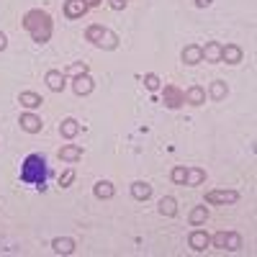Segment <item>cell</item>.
Here are the masks:
<instances>
[{
    "label": "cell",
    "instance_id": "f546056e",
    "mask_svg": "<svg viewBox=\"0 0 257 257\" xmlns=\"http://www.w3.org/2000/svg\"><path fill=\"white\" fill-rule=\"evenodd\" d=\"M196 6H198V8H208L211 0H196Z\"/></svg>",
    "mask_w": 257,
    "mask_h": 257
},
{
    "label": "cell",
    "instance_id": "cb8c5ba5",
    "mask_svg": "<svg viewBox=\"0 0 257 257\" xmlns=\"http://www.w3.org/2000/svg\"><path fill=\"white\" fill-rule=\"evenodd\" d=\"M203 180H206V173H203V170H188L185 185H201Z\"/></svg>",
    "mask_w": 257,
    "mask_h": 257
},
{
    "label": "cell",
    "instance_id": "5b68a950",
    "mask_svg": "<svg viewBox=\"0 0 257 257\" xmlns=\"http://www.w3.org/2000/svg\"><path fill=\"white\" fill-rule=\"evenodd\" d=\"M167 108H180L185 103V93L178 88V85H165V95H162Z\"/></svg>",
    "mask_w": 257,
    "mask_h": 257
},
{
    "label": "cell",
    "instance_id": "277c9868",
    "mask_svg": "<svg viewBox=\"0 0 257 257\" xmlns=\"http://www.w3.org/2000/svg\"><path fill=\"white\" fill-rule=\"evenodd\" d=\"M211 244L219 247V249L234 252V249L242 247V237H239V234H234V231H219L216 237H211Z\"/></svg>",
    "mask_w": 257,
    "mask_h": 257
},
{
    "label": "cell",
    "instance_id": "83f0119b",
    "mask_svg": "<svg viewBox=\"0 0 257 257\" xmlns=\"http://www.w3.org/2000/svg\"><path fill=\"white\" fill-rule=\"evenodd\" d=\"M72 180H75V170H67V173H64V175L59 178V185H62V188H67Z\"/></svg>",
    "mask_w": 257,
    "mask_h": 257
},
{
    "label": "cell",
    "instance_id": "7402d4cb",
    "mask_svg": "<svg viewBox=\"0 0 257 257\" xmlns=\"http://www.w3.org/2000/svg\"><path fill=\"white\" fill-rule=\"evenodd\" d=\"M18 100H21V105H26V108H39V105L44 103L36 93H21V98H18Z\"/></svg>",
    "mask_w": 257,
    "mask_h": 257
},
{
    "label": "cell",
    "instance_id": "44dd1931",
    "mask_svg": "<svg viewBox=\"0 0 257 257\" xmlns=\"http://www.w3.org/2000/svg\"><path fill=\"white\" fill-rule=\"evenodd\" d=\"M160 213H162V216H175V213H178V203H175V198L165 196V198L160 201Z\"/></svg>",
    "mask_w": 257,
    "mask_h": 257
},
{
    "label": "cell",
    "instance_id": "4fadbf2b",
    "mask_svg": "<svg viewBox=\"0 0 257 257\" xmlns=\"http://www.w3.org/2000/svg\"><path fill=\"white\" fill-rule=\"evenodd\" d=\"M47 85H49V90L62 93V90H64V75H62L59 70H49V72H47Z\"/></svg>",
    "mask_w": 257,
    "mask_h": 257
},
{
    "label": "cell",
    "instance_id": "7a4b0ae2",
    "mask_svg": "<svg viewBox=\"0 0 257 257\" xmlns=\"http://www.w3.org/2000/svg\"><path fill=\"white\" fill-rule=\"evenodd\" d=\"M24 29L34 36V41L44 44V41H49V36H52V18L44 11H29L26 18H24Z\"/></svg>",
    "mask_w": 257,
    "mask_h": 257
},
{
    "label": "cell",
    "instance_id": "1f68e13d",
    "mask_svg": "<svg viewBox=\"0 0 257 257\" xmlns=\"http://www.w3.org/2000/svg\"><path fill=\"white\" fill-rule=\"evenodd\" d=\"M82 3H85V6H88V8H90V6H98V3H100V0H82Z\"/></svg>",
    "mask_w": 257,
    "mask_h": 257
},
{
    "label": "cell",
    "instance_id": "52a82bcc",
    "mask_svg": "<svg viewBox=\"0 0 257 257\" xmlns=\"http://www.w3.org/2000/svg\"><path fill=\"white\" fill-rule=\"evenodd\" d=\"M72 88H75V93L77 95H90L93 93V88H95V82H93V77L90 75H77L75 77V82H72Z\"/></svg>",
    "mask_w": 257,
    "mask_h": 257
},
{
    "label": "cell",
    "instance_id": "d6986e66",
    "mask_svg": "<svg viewBox=\"0 0 257 257\" xmlns=\"http://www.w3.org/2000/svg\"><path fill=\"white\" fill-rule=\"evenodd\" d=\"M52 247H54L57 254H70V252L75 249V242H72L70 237H57V239L52 242Z\"/></svg>",
    "mask_w": 257,
    "mask_h": 257
},
{
    "label": "cell",
    "instance_id": "2e32d148",
    "mask_svg": "<svg viewBox=\"0 0 257 257\" xmlns=\"http://www.w3.org/2000/svg\"><path fill=\"white\" fill-rule=\"evenodd\" d=\"M82 157V147L77 144H67V147H62L59 149V160H67V162H75Z\"/></svg>",
    "mask_w": 257,
    "mask_h": 257
},
{
    "label": "cell",
    "instance_id": "9c48e42d",
    "mask_svg": "<svg viewBox=\"0 0 257 257\" xmlns=\"http://www.w3.org/2000/svg\"><path fill=\"white\" fill-rule=\"evenodd\" d=\"M85 13H88V6H85L82 0H67V3H64V16L67 18H82Z\"/></svg>",
    "mask_w": 257,
    "mask_h": 257
},
{
    "label": "cell",
    "instance_id": "8fae6325",
    "mask_svg": "<svg viewBox=\"0 0 257 257\" xmlns=\"http://www.w3.org/2000/svg\"><path fill=\"white\" fill-rule=\"evenodd\" d=\"M201 54L206 62H221V44L219 41H208L206 47H201Z\"/></svg>",
    "mask_w": 257,
    "mask_h": 257
},
{
    "label": "cell",
    "instance_id": "7c38bea8",
    "mask_svg": "<svg viewBox=\"0 0 257 257\" xmlns=\"http://www.w3.org/2000/svg\"><path fill=\"white\" fill-rule=\"evenodd\" d=\"M21 128L29 132V134H39L41 132V118L34 116V113H24L21 116Z\"/></svg>",
    "mask_w": 257,
    "mask_h": 257
},
{
    "label": "cell",
    "instance_id": "d4e9b609",
    "mask_svg": "<svg viewBox=\"0 0 257 257\" xmlns=\"http://www.w3.org/2000/svg\"><path fill=\"white\" fill-rule=\"evenodd\" d=\"M211 98H213V100H221V98H226V82H221V80L211 82Z\"/></svg>",
    "mask_w": 257,
    "mask_h": 257
},
{
    "label": "cell",
    "instance_id": "ac0fdd59",
    "mask_svg": "<svg viewBox=\"0 0 257 257\" xmlns=\"http://www.w3.org/2000/svg\"><path fill=\"white\" fill-rule=\"evenodd\" d=\"M77 132H80V123H77L75 118H64V121H62V126H59V134H62L64 139L77 137Z\"/></svg>",
    "mask_w": 257,
    "mask_h": 257
},
{
    "label": "cell",
    "instance_id": "4316f807",
    "mask_svg": "<svg viewBox=\"0 0 257 257\" xmlns=\"http://www.w3.org/2000/svg\"><path fill=\"white\" fill-rule=\"evenodd\" d=\"M144 85H147V90H157L160 88V77L149 72V75H144Z\"/></svg>",
    "mask_w": 257,
    "mask_h": 257
},
{
    "label": "cell",
    "instance_id": "9a60e30c",
    "mask_svg": "<svg viewBox=\"0 0 257 257\" xmlns=\"http://www.w3.org/2000/svg\"><path fill=\"white\" fill-rule=\"evenodd\" d=\"M185 103H190V105H201V103H206V90L201 88V85H193V88L185 93Z\"/></svg>",
    "mask_w": 257,
    "mask_h": 257
},
{
    "label": "cell",
    "instance_id": "ba28073f",
    "mask_svg": "<svg viewBox=\"0 0 257 257\" xmlns=\"http://www.w3.org/2000/svg\"><path fill=\"white\" fill-rule=\"evenodd\" d=\"M188 244H190L193 249H196V252H203V249L211 244V237H208L206 231H201V229H198V231H193L190 237H188Z\"/></svg>",
    "mask_w": 257,
    "mask_h": 257
},
{
    "label": "cell",
    "instance_id": "603a6c76",
    "mask_svg": "<svg viewBox=\"0 0 257 257\" xmlns=\"http://www.w3.org/2000/svg\"><path fill=\"white\" fill-rule=\"evenodd\" d=\"M208 219V211H206V206H196L190 211V224L193 226H198V224H203Z\"/></svg>",
    "mask_w": 257,
    "mask_h": 257
},
{
    "label": "cell",
    "instance_id": "4dcf8cb0",
    "mask_svg": "<svg viewBox=\"0 0 257 257\" xmlns=\"http://www.w3.org/2000/svg\"><path fill=\"white\" fill-rule=\"evenodd\" d=\"M6 44H8V41H6V34H0V52L6 49Z\"/></svg>",
    "mask_w": 257,
    "mask_h": 257
},
{
    "label": "cell",
    "instance_id": "ffe728a7",
    "mask_svg": "<svg viewBox=\"0 0 257 257\" xmlns=\"http://www.w3.org/2000/svg\"><path fill=\"white\" fill-rule=\"evenodd\" d=\"M93 193H95V198H113V185L108 183V180H100V183H95V188H93Z\"/></svg>",
    "mask_w": 257,
    "mask_h": 257
},
{
    "label": "cell",
    "instance_id": "6da1fadb",
    "mask_svg": "<svg viewBox=\"0 0 257 257\" xmlns=\"http://www.w3.org/2000/svg\"><path fill=\"white\" fill-rule=\"evenodd\" d=\"M47 178H49V170H47V160L41 155H29L21 165V180L26 185H34L39 190L47 188Z\"/></svg>",
    "mask_w": 257,
    "mask_h": 257
},
{
    "label": "cell",
    "instance_id": "f1b7e54d",
    "mask_svg": "<svg viewBox=\"0 0 257 257\" xmlns=\"http://www.w3.org/2000/svg\"><path fill=\"white\" fill-rule=\"evenodd\" d=\"M111 8L113 11H123L126 8V0H111Z\"/></svg>",
    "mask_w": 257,
    "mask_h": 257
},
{
    "label": "cell",
    "instance_id": "5bb4252c",
    "mask_svg": "<svg viewBox=\"0 0 257 257\" xmlns=\"http://www.w3.org/2000/svg\"><path fill=\"white\" fill-rule=\"evenodd\" d=\"M132 196H134L137 201H147L149 196H152V185L144 183V180H137V183L132 185Z\"/></svg>",
    "mask_w": 257,
    "mask_h": 257
},
{
    "label": "cell",
    "instance_id": "8992f818",
    "mask_svg": "<svg viewBox=\"0 0 257 257\" xmlns=\"http://www.w3.org/2000/svg\"><path fill=\"white\" fill-rule=\"evenodd\" d=\"M237 198H239L237 190H211L208 196H206L208 203H234Z\"/></svg>",
    "mask_w": 257,
    "mask_h": 257
},
{
    "label": "cell",
    "instance_id": "3957f363",
    "mask_svg": "<svg viewBox=\"0 0 257 257\" xmlns=\"http://www.w3.org/2000/svg\"><path fill=\"white\" fill-rule=\"evenodd\" d=\"M85 39L93 41V44H98V47H103V49H116V44H118L116 34L108 31V29H103V26H98V24L85 31Z\"/></svg>",
    "mask_w": 257,
    "mask_h": 257
},
{
    "label": "cell",
    "instance_id": "484cf974",
    "mask_svg": "<svg viewBox=\"0 0 257 257\" xmlns=\"http://www.w3.org/2000/svg\"><path fill=\"white\" fill-rule=\"evenodd\" d=\"M185 175H188V170H185V167H175L170 178H173V183H178V185H185Z\"/></svg>",
    "mask_w": 257,
    "mask_h": 257
},
{
    "label": "cell",
    "instance_id": "e0dca14e",
    "mask_svg": "<svg viewBox=\"0 0 257 257\" xmlns=\"http://www.w3.org/2000/svg\"><path fill=\"white\" fill-rule=\"evenodd\" d=\"M183 62H185V64H198V62H203L201 47H196V44L185 47V49H183Z\"/></svg>",
    "mask_w": 257,
    "mask_h": 257
},
{
    "label": "cell",
    "instance_id": "30bf717a",
    "mask_svg": "<svg viewBox=\"0 0 257 257\" xmlns=\"http://www.w3.org/2000/svg\"><path fill=\"white\" fill-rule=\"evenodd\" d=\"M221 62H226V64H239V62H242V49H239L237 44L221 47Z\"/></svg>",
    "mask_w": 257,
    "mask_h": 257
}]
</instances>
